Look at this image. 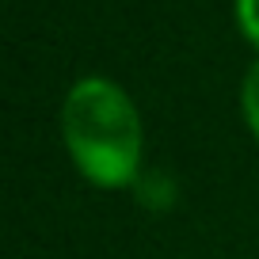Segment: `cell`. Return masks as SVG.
I'll list each match as a JSON object with an SVG mask.
<instances>
[{
  "label": "cell",
  "instance_id": "cell-1",
  "mask_svg": "<svg viewBox=\"0 0 259 259\" xmlns=\"http://www.w3.org/2000/svg\"><path fill=\"white\" fill-rule=\"evenodd\" d=\"M61 145L76 176L96 191H134L145 171V122L114 76L88 73L61 99Z\"/></svg>",
  "mask_w": 259,
  "mask_h": 259
},
{
  "label": "cell",
  "instance_id": "cell-2",
  "mask_svg": "<svg viewBox=\"0 0 259 259\" xmlns=\"http://www.w3.org/2000/svg\"><path fill=\"white\" fill-rule=\"evenodd\" d=\"M134 198H138L145 210L164 213V210H171V206H176L179 187H176V179H171L164 168H145V171H141V179L134 183Z\"/></svg>",
  "mask_w": 259,
  "mask_h": 259
},
{
  "label": "cell",
  "instance_id": "cell-3",
  "mask_svg": "<svg viewBox=\"0 0 259 259\" xmlns=\"http://www.w3.org/2000/svg\"><path fill=\"white\" fill-rule=\"evenodd\" d=\"M240 118L259 145V57L248 65V73L240 80Z\"/></svg>",
  "mask_w": 259,
  "mask_h": 259
},
{
  "label": "cell",
  "instance_id": "cell-4",
  "mask_svg": "<svg viewBox=\"0 0 259 259\" xmlns=\"http://www.w3.org/2000/svg\"><path fill=\"white\" fill-rule=\"evenodd\" d=\"M233 23L236 34L259 54V0H233Z\"/></svg>",
  "mask_w": 259,
  "mask_h": 259
}]
</instances>
